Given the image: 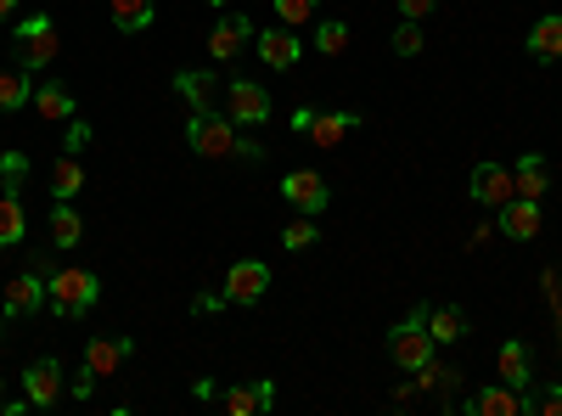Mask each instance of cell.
<instances>
[{"label": "cell", "mask_w": 562, "mask_h": 416, "mask_svg": "<svg viewBox=\"0 0 562 416\" xmlns=\"http://www.w3.org/2000/svg\"><path fill=\"white\" fill-rule=\"evenodd\" d=\"M281 198H288L299 214H326V203H333V187H326L321 169H288V175H281Z\"/></svg>", "instance_id": "cell-5"}, {"label": "cell", "mask_w": 562, "mask_h": 416, "mask_svg": "<svg viewBox=\"0 0 562 416\" xmlns=\"http://www.w3.org/2000/svg\"><path fill=\"white\" fill-rule=\"evenodd\" d=\"M220 405H225L231 416H259V411H270V405H276V383H270V378L237 383V389H225V394H220Z\"/></svg>", "instance_id": "cell-12"}, {"label": "cell", "mask_w": 562, "mask_h": 416, "mask_svg": "<svg viewBox=\"0 0 562 416\" xmlns=\"http://www.w3.org/2000/svg\"><path fill=\"white\" fill-rule=\"evenodd\" d=\"M79 237H85L79 209H74V203H52V243H57V248H79Z\"/></svg>", "instance_id": "cell-25"}, {"label": "cell", "mask_w": 562, "mask_h": 416, "mask_svg": "<svg viewBox=\"0 0 562 416\" xmlns=\"http://www.w3.org/2000/svg\"><path fill=\"white\" fill-rule=\"evenodd\" d=\"M0 405H7V383H0Z\"/></svg>", "instance_id": "cell-40"}, {"label": "cell", "mask_w": 562, "mask_h": 416, "mask_svg": "<svg viewBox=\"0 0 562 416\" xmlns=\"http://www.w3.org/2000/svg\"><path fill=\"white\" fill-rule=\"evenodd\" d=\"M34 113H40V119H52V124H74V90L57 85V79H52V85H40V90H34Z\"/></svg>", "instance_id": "cell-21"}, {"label": "cell", "mask_w": 562, "mask_h": 416, "mask_svg": "<svg viewBox=\"0 0 562 416\" xmlns=\"http://www.w3.org/2000/svg\"><path fill=\"white\" fill-rule=\"evenodd\" d=\"M254 52H259V63L265 68H276V74H288L299 57H304V45H299V34L288 29V23H276V29H265V34H254Z\"/></svg>", "instance_id": "cell-9"}, {"label": "cell", "mask_w": 562, "mask_h": 416, "mask_svg": "<svg viewBox=\"0 0 562 416\" xmlns=\"http://www.w3.org/2000/svg\"><path fill=\"white\" fill-rule=\"evenodd\" d=\"M428 12H434V0H400V18H411V23L428 18Z\"/></svg>", "instance_id": "cell-35"}, {"label": "cell", "mask_w": 562, "mask_h": 416, "mask_svg": "<svg viewBox=\"0 0 562 416\" xmlns=\"http://www.w3.org/2000/svg\"><path fill=\"white\" fill-rule=\"evenodd\" d=\"M85 142H90V124H74V130H68V153H79Z\"/></svg>", "instance_id": "cell-37"}, {"label": "cell", "mask_w": 562, "mask_h": 416, "mask_svg": "<svg viewBox=\"0 0 562 416\" xmlns=\"http://www.w3.org/2000/svg\"><path fill=\"white\" fill-rule=\"evenodd\" d=\"M394 52H400V57H422V23L405 18V23L394 29Z\"/></svg>", "instance_id": "cell-33"}, {"label": "cell", "mask_w": 562, "mask_h": 416, "mask_svg": "<svg viewBox=\"0 0 562 416\" xmlns=\"http://www.w3.org/2000/svg\"><path fill=\"white\" fill-rule=\"evenodd\" d=\"M270 288V265L265 259H237L225 270V304H259Z\"/></svg>", "instance_id": "cell-8"}, {"label": "cell", "mask_w": 562, "mask_h": 416, "mask_svg": "<svg viewBox=\"0 0 562 416\" xmlns=\"http://www.w3.org/2000/svg\"><path fill=\"white\" fill-rule=\"evenodd\" d=\"M254 40V23L237 12V18H220L214 29H209V57L214 63H237V52Z\"/></svg>", "instance_id": "cell-11"}, {"label": "cell", "mask_w": 562, "mask_h": 416, "mask_svg": "<svg viewBox=\"0 0 562 416\" xmlns=\"http://www.w3.org/2000/svg\"><path fill=\"white\" fill-rule=\"evenodd\" d=\"M540 225H546V214H540L535 198H506V203L495 209V231H501L506 243H535Z\"/></svg>", "instance_id": "cell-6"}, {"label": "cell", "mask_w": 562, "mask_h": 416, "mask_svg": "<svg viewBox=\"0 0 562 416\" xmlns=\"http://www.w3.org/2000/svg\"><path fill=\"white\" fill-rule=\"evenodd\" d=\"M473 198L484 209H501L506 198H518V187H512V169L506 164H479L473 169Z\"/></svg>", "instance_id": "cell-14"}, {"label": "cell", "mask_w": 562, "mask_h": 416, "mask_svg": "<svg viewBox=\"0 0 562 416\" xmlns=\"http://www.w3.org/2000/svg\"><path fill=\"white\" fill-rule=\"evenodd\" d=\"M12 12H18V0H0V23H7Z\"/></svg>", "instance_id": "cell-39"}, {"label": "cell", "mask_w": 562, "mask_h": 416, "mask_svg": "<svg viewBox=\"0 0 562 416\" xmlns=\"http://www.w3.org/2000/svg\"><path fill=\"white\" fill-rule=\"evenodd\" d=\"M276 18L288 23V29H304L321 18V0H276Z\"/></svg>", "instance_id": "cell-31"}, {"label": "cell", "mask_w": 562, "mask_h": 416, "mask_svg": "<svg viewBox=\"0 0 562 416\" xmlns=\"http://www.w3.org/2000/svg\"><path fill=\"white\" fill-rule=\"evenodd\" d=\"M186 147H192L198 158H248V164L265 158V147L243 142L237 124H231L220 108H198L192 119H186Z\"/></svg>", "instance_id": "cell-1"}, {"label": "cell", "mask_w": 562, "mask_h": 416, "mask_svg": "<svg viewBox=\"0 0 562 416\" xmlns=\"http://www.w3.org/2000/svg\"><path fill=\"white\" fill-rule=\"evenodd\" d=\"M108 18L119 34H147L158 12H153V0H108Z\"/></svg>", "instance_id": "cell-20"}, {"label": "cell", "mask_w": 562, "mask_h": 416, "mask_svg": "<svg viewBox=\"0 0 562 416\" xmlns=\"http://www.w3.org/2000/svg\"><path fill=\"white\" fill-rule=\"evenodd\" d=\"M467 411H473V416H524V394L518 389H479L473 400H467Z\"/></svg>", "instance_id": "cell-19"}, {"label": "cell", "mask_w": 562, "mask_h": 416, "mask_svg": "<svg viewBox=\"0 0 562 416\" xmlns=\"http://www.w3.org/2000/svg\"><path fill=\"white\" fill-rule=\"evenodd\" d=\"M512 187H518V198H546L551 192V169H546V158L540 153H524L518 164H512Z\"/></svg>", "instance_id": "cell-17"}, {"label": "cell", "mask_w": 562, "mask_h": 416, "mask_svg": "<svg viewBox=\"0 0 562 416\" xmlns=\"http://www.w3.org/2000/svg\"><path fill=\"white\" fill-rule=\"evenodd\" d=\"M209 7H225V0H209Z\"/></svg>", "instance_id": "cell-41"}, {"label": "cell", "mask_w": 562, "mask_h": 416, "mask_svg": "<svg viewBox=\"0 0 562 416\" xmlns=\"http://www.w3.org/2000/svg\"><path fill=\"white\" fill-rule=\"evenodd\" d=\"M315 45H321V57H344V52H349V23H344V18H321Z\"/></svg>", "instance_id": "cell-29"}, {"label": "cell", "mask_w": 562, "mask_h": 416, "mask_svg": "<svg viewBox=\"0 0 562 416\" xmlns=\"http://www.w3.org/2000/svg\"><path fill=\"white\" fill-rule=\"evenodd\" d=\"M389 355L405 366V372H422L434 360V338H428V304H416L400 327L389 333Z\"/></svg>", "instance_id": "cell-3"}, {"label": "cell", "mask_w": 562, "mask_h": 416, "mask_svg": "<svg viewBox=\"0 0 562 416\" xmlns=\"http://www.w3.org/2000/svg\"><path fill=\"white\" fill-rule=\"evenodd\" d=\"M40 304H45V282H40V265L34 270H23V276H12L7 282V321L18 315H40Z\"/></svg>", "instance_id": "cell-13"}, {"label": "cell", "mask_w": 562, "mask_h": 416, "mask_svg": "<svg viewBox=\"0 0 562 416\" xmlns=\"http://www.w3.org/2000/svg\"><path fill=\"white\" fill-rule=\"evenodd\" d=\"M220 304H225V293H220V299H214V293H203V299H198V315H214Z\"/></svg>", "instance_id": "cell-38"}, {"label": "cell", "mask_w": 562, "mask_h": 416, "mask_svg": "<svg viewBox=\"0 0 562 416\" xmlns=\"http://www.w3.org/2000/svg\"><path fill=\"white\" fill-rule=\"evenodd\" d=\"M495 366H501V383L506 389H529L535 383V360H529V344H501V355H495Z\"/></svg>", "instance_id": "cell-18"}, {"label": "cell", "mask_w": 562, "mask_h": 416, "mask_svg": "<svg viewBox=\"0 0 562 416\" xmlns=\"http://www.w3.org/2000/svg\"><path fill=\"white\" fill-rule=\"evenodd\" d=\"M12 40H18V63H23L29 74L52 68L57 52H63V40H57V23H52V18H23V23L12 29Z\"/></svg>", "instance_id": "cell-4"}, {"label": "cell", "mask_w": 562, "mask_h": 416, "mask_svg": "<svg viewBox=\"0 0 562 416\" xmlns=\"http://www.w3.org/2000/svg\"><path fill=\"white\" fill-rule=\"evenodd\" d=\"M34 97V85H29V68H18V74H0V113H18L23 102Z\"/></svg>", "instance_id": "cell-28"}, {"label": "cell", "mask_w": 562, "mask_h": 416, "mask_svg": "<svg viewBox=\"0 0 562 416\" xmlns=\"http://www.w3.org/2000/svg\"><path fill=\"white\" fill-rule=\"evenodd\" d=\"M79 187H85L79 158H57V169H52V198H57V203H68V198H79Z\"/></svg>", "instance_id": "cell-27"}, {"label": "cell", "mask_w": 562, "mask_h": 416, "mask_svg": "<svg viewBox=\"0 0 562 416\" xmlns=\"http://www.w3.org/2000/svg\"><path fill=\"white\" fill-rule=\"evenodd\" d=\"M524 411H540V416H562V389H546V394H524Z\"/></svg>", "instance_id": "cell-34"}, {"label": "cell", "mask_w": 562, "mask_h": 416, "mask_svg": "<svg viewBox=\"0 0 562 416\" xmlns=\"http://www.w3.org/2000/svg\"><path fill=\"white\" fill-rule=\"evenodd\" d=\"M321 237V225H315V214H299L288 231H281V248H288V254H304L310 243Z\"/></svg>", "instance_id": "cell-30"}, {"label": "cell", "mask_w": 562, "mask_h": 416, "mask_svg": "<svg viewBox=\"0 0 562 416\" xmlns=\"http://www.w3.org/2000/svg\"><path fill=\"white\" fill-rule=\"evenodd\" d=\"M23 394H29V405L52 411V405L63 400V366H57V360H34L29 372H23Z\"/></svg>", "instance_id": "cell-10"}, {"label": "cell", "mask_w": 562, "mask_h": 416, "mask_svg": "<svg viewBox=\"0 0 562 416\" xmlns=\"http://www.w3.org/2000/svg\"><path fill=\"white\" fill-rule=\"evenodd\" d=\"M97 299H102V282H97L90 270H79V265L52 270V282H45V304H52L57 315H68V321H79Z\"/></svg>", "instance_id": "cell-2"}, {"label": "cell", "mask_w": 562, "mask_h": 416, "mask_svg": "<svg viewBox=\"0 0 562 416\" xmlns=\"http://www.w3.org/2000/svg\"><path fill=\"white\" fill-rule=\"evenodd\" d=\"M175 90H180V97L186 102H192V113L198 108H214V90H220V79H214V68H186V74H175Z\"/></svg>", "instance_id": "cell-22"}, {"label": "cell", "mask_w": 562, "mask_h": 416, "mask_svg": "<svg viewBox=\"0 0 562 416\" xmlns=\"http://www.w3.org/2000/svg\"><path fill=\"white\" fill-rule=\"evenodd\" d=\"M529 57H535V63H557V57H562V18H557V12L529 29Z\"/></svg>", "instance_id": "cell-23"}, {"label": "cell", "mask_w": 562, "mask_h": 416, "mask_svg": "<svg viewBox=\"0 0 562 416\" xmlns=\"http://www.w3.org/2000/svg\"><path fill=\"white\" fill-rule=\"evenodd\" d=\"M130 355H135L130 338H90V344H85V366H90L97 378H113Z\"/></svg>", "instance_id": "cell-16"}, {"label": "cell", "mask_w": 562, "mask_h": 416, "mask_svg": "<svg viewBox=\"0 0 562 416\" xmlns=\"http://www.w3.org/2000/svg\"><path fill=\"white\" fill-rule=\"evenodd\" d=\"M355 130H360V113H315V108H310V124H304V135L315 147H338Z\"/></svg>", "instance_id": "cell-15"}, {"label": "cell", "mask_w": 562, "mask_h": 416, "mask_svg": "<svg viewBox=\"0 0 562 416\" xmlns=\"http://www.w3.org/2000/svg\"><path fill=\"white\" fill-rule=\"evenodd\" d=\"M90 389H97V372H90V366H85V372L74 378V400H90Z\"/></svg>", "instance_id": "cell-36"}, {"label": "cell", "mask_w": 562, "mask_h": 416, "mask_svg": "<svg viewBox=\"0 0 562 416\" xmlns=\"http://www.w3.org/2000/svg\"><path fill=\"white\" fill-rule=\"evenodd\" d=\"M23 231H29V214H23L18 192H7V198H0V248H18Z\"/></svg>", "instance_id": "cell-26"}, {"label": "cell", "mask_w": 562, "mask_h": 416, "mask_svg": "<svg viewBox=\"0 0 562 416\" xmlns=\"http://www.w3.org/2000/svg\"><path fill=\"white\" fill-rule=\"evenodd\" d=\"M225 119L231 124H265L270 119V90L254 79H231L225 85Z\"/></svg>", "instance_id": "cell-7"}, {"label": "cell", "mask_w": 562, "mask_h": 416, "mask_svg": "<svg viewBox=\"0 0 562 416\" xmlns=\"http://www.w3.org/2000/svg\"><path fill=\"white\" fill-rule=\"evenodd\" d=\"M0 180H7V192H18L29 180V153H0Z\"/></svg>", "instance_id": "cell-32"}, {"label": "cell", "mask_w": 562, "mask_h": 416, "mask_svg": "<svg viewBox=\"0 0 562 416\" xmlns=\"http://www.w3.org/2000/svg\"><path fill=\"white\" fill-rule=\"evenodd\" d=\"M428 338H434V344H461V338H467V315H461L456 304H434V310H428Z\"/></svg>", "instance_id": "cell-24"}]
</instances>
